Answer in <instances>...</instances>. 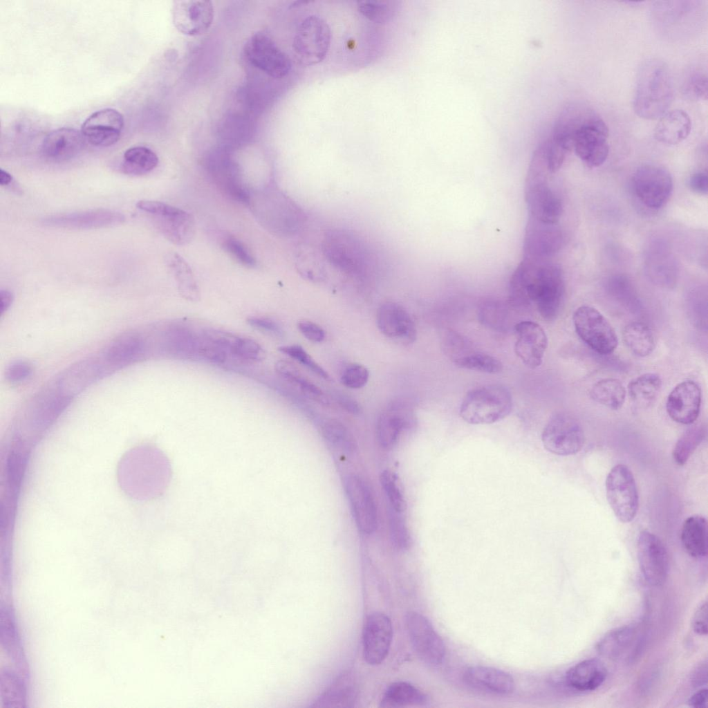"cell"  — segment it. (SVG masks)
I'll use <instances>...</instances> for the list:
<instances>
[{
	"mask_svg": "<svg viewBox=\"0 0 708 708\" xmlns=\"http://www.w3.org/2000/svg\"><path fill=\"white\" fill-rule=\"evenodd\" d=\"M124 219L120 212L100 209L50 216L45 218L43 223L53 227L89 229L115 225L122 223Z\"/></svg>",
	"mask_w": 708,
	"mask_h": 708,
	"instance_id": "cell-26",
	"label": "cell"
},
{
	"mask_svg": "<svg viewBox=\"0 0 708 708\" xmlns=\"http://www.w3.org/2000/svg\"><path fill=\"white\" fill-rule=\"evenodd\" d=\"M644 641L636 625L616 628L605 634L597 642V651L613 661H631L636 658Z\"/></svg>",
	"mask_w": 708,
	"mask_h": 708,
	"instance_id": "cell-19",
	"label": "cell"
},
{
	"mask_svg": "<svg viewBox=\"0 0 708 708\" xmlns=\"http://www.w3.org/2000/svg\"><path fill=\"white\" fill-rule=\"evenodd\" d=\"M690 189L700 194H706L708 190V177L706 173L700 171L693 174L689 180Z\"/></svg>",
	"mask_w": 708,
	"mask_h": 708,
	"instance_id": "cell-59",
	"label": "cell"
},
{
	"mask_svg": "<svg viewBox=\"0 0 708 708\" xmlns=\"http://www.w3.org/2000/svg\"><path fill=\"white\" fill-rule=\"evenodd\" d=\"M158 163L157 155L145 147H133L124 153L121 165L122 171L130 176H142L156 167Z\"/></svg>",
	"mask_w": 708,
	"mask_h": 708,
	"instance_id": "cell-40",
	"label": "cell"
},
{
	"mask_svg": "<svg viewBox=\"0 0 708 708\" xmlns=\"http://www.w3.org/2000/svg\"><path fill=\"white\" fill-rule=\"evenodd\" d=\"M622 337L628 348L638 357L649 355L655 348L653 333L644 322H632L628 324L623 330Z\"/></svg>",
	"mask_w": 708,
	"mask_h": 708,
	"instance_id": "cell-38",
	"label": "cell"
},
{
	"mask_svg": "<svg viewBox=\"0 0 708 708\" xmlns=\"http://www.w3.org/2000/svg\"><path fill=\"white\" fill-rule=\"evenodd\" d=\"M552 136L569 144L590 169L602 165L608 156V127L594 110L584 104H572L564 109Z\"/></svg>",
	"mask_w": 708,
	"mask_h": 708,
	"instance_id": "cell-2",
	"label": "cell"
},
{
	"mask_svg": "<svg viewBox=\"0 0 708 708\" xmlns=\"http://www.w3.org/2000/svg\"><path fill=\"white\" fill-rule=\"evenodd\" d=\"M429 702L427 696L422 691L406 682L392 683L385 691L380 706L382 707H403L425 706Z\"/></svg>",
	"mask_w": 708,
	"mask_h": 708,
	"instance_id": "cell-35",
	"label": "cell"
},
{
	"mask_svg": "<svg viewBox=\"0 0 708 708\" xmlns=\"http://www.w3.org/2000/svg\"><path fill=\"white\" fill-rule=\"evenodd\" d=\"M414 421L411 410L401 404H395L380 415L376 425V434L380 445L391 447L397 440L401 431L410 427Z\"/></svg>",
	"mask_w": 708,
	"mask_h": 708,
	"instance_id": "cell-29",
	"label": "cell"
},
{
	"mask_svg": "<svg viewBox=\"0 0 708 708\" xmlns=\"http://www.w3.org/2000/svg\"><path fill=\"white\" fill-rule=\"evenodd\" d=\"M145 344L136 332H127L116 337L102 354L111 371L129 365L142 358Z\"/></svg>",
	"mask_w": 708,
	"mask_h": 708,
	"instance_id": "cell-27",
	"label": "cell"
},
{
	"mask_svg": "<svg viewBox=\"0 0 708 708\" xmlns=\"http://www.w3.org/2000/svg\"><path fill=\"white\" fill-rule=\"evenodd\" d=\"M590 398L612 410H618L624 404L626 389L615 378H604L595 383L590 390Z\"/></svg>",
	"mask_w": 708,
	"mask_h": 708,
	"instance_id": "cell-39",
	"label": "cell"
},
{
	"mask_svg": "<svg viewBox=\"0 0 708 708\" xmlns=\"http://www.w3.org/2000/svg\"><path fill=\"white\" fill-rule=\"evenodd\" d=\"M633 192L640 201L650 209H659L669 200L673 190V179L663 167L646 165L638 168L632 177Z\"/></svg>",
	"mask_w": 708,
	"mask_h": 708,
	"instance_id": "cell-12",
	"label": "cell"
},
{
	"mask_svg": "<svg viewBox=\"0 0 708 708\" xmlns=\"http://www.w3.org/2000/svg\"><path fill=\"white\" fill-rule=\"evenodd\" d=\"M662 388L660 377L653 373H644L631 380L627 386L633 403L639 408H648L657 400Z\"/></svg>",
	"mask_w": 708,
	"mask_h": 708,
	"instance_id": "cell-37",
	"label": "cell"
},
{
	"mask_svg": "<svg viewBox=\"0 0 708 708\" xmlns=\"http://www.w3.org/2000/svg\"><path fill=\"white\" fill-rule=\"evenodd\" d=\"M247 322L252 327L273 335L281 336L283 330L274 320L261 317H250Z\"/></svg>",
	"mask_w": 708,
	"mask_h": 708,
	"instance_id": "cell-56",
	"label": "cell"
},
{
	"mask_svg": "<svg viewBox=\"0 0 708 708\" xmlns=\"http://www.w3.org/2000/svg\"><path fill=\"white\" fill-rule=\"evenodd\" d=\"M13 300L12 294L7 290L0 291V310L3 313L10 306Z\"/></svg>",
	"mask_w": 708,
	"mask_h": 708,
	"instance_id": "cell-61",
	"label": "cell"
},
{
	"mask_svg": "<svg viewBox=\"0 0 708 708\" xmlns=\"http://www.w3.org/2000/svg\"><path fill=\"white\" fill-rule=\"evenodd\" d=\"M172 20L176 28L189 36L205 33L214 19V6L209 1L177 0L173 2Z\"/></svg>",
	"mask_w": 708,
	"mask_h": 708,
	"instance_id": "cell-17",
	"label": "cell"
},
{
	"mask_svg": "<svg viewBox=\"0 0 708 708\" xmlns=\"http://www.w3.org/2000/svg\"><path fill=\"white\" fill-rule=\"evenodd\" d=\"M390 2L377 0H364L357 2V10L365 18L375 23L384 24L392 19L394 9Z\"/></svg>",
	"mask_w": 708,
	"mask_h": 708,
	"instance_id": "cell-46",
	"label": "cell"
},
{
	"mask_svg": "<svg viewBox=\"0 0 708 708\" xmlns=\"http://www.w3.org/2000/svg\"><path fill=\"white\" fill-rule=\"evenodd\" d=\"M124 127L123 115L114 109H104L92 113L82 125L81 131L88 142L97 147L116 143Z\"/></svg>",
	"mask_w": 708,
	"mask_h": 708,
	"instance_id": "cell-21",
	"label": "cell"
},
{
	"mask_svg": "<svg viewBox=\"0 0 708 708\" xmlns=\"http://www.w3.org/2000/svg\"><path fill=\"white\" fill-rule=\"evenodd\" d=\"M541 441L549 452L559 456H570L581 449L585 436L577 419L566 413H557L544 427Z\"/></svg>",
	"mask_w": 708,
	"mask_h": 708,
	"instance_id": "cell-10",
	"label": "cell"
},
{
	"mask_svg": "<svg viewBox=\"0 0 708 708\" xmlns=\"http://www.w3.org/2000/svg\"><path fill=\"white\" fill-rule=\"evenodd\" d=\"M244 54L252 65L273 78L286 77L292 68L289 57L272 39L262 32L252 35L248 39Z\"/></svg>",
	"mask_w": 708,
	"mask_h": 708,
	"instance_id": "cell-11",
	"label": "cell"
},
{
	"mask_svg": "<svg viewBox=\"0 0 708 708\" xmlns=\"http://www.w3.org/2000/svg\"><path fill=\"white\" fill-rule=\"evenodd\" d=\"M527 181L526 198L530 218L546 224L556 223L562 212L559 198L531 170H529Z\"/></svg>",
	"mask_w": 708,
	"mask_h": 708,
	"instance_id": "cell-18",
	"label": "cell"
},
{
	"mask_svg": "<svg viewBox=\"0 0 708 708\" xmlns=\"http://www.w3.org/2000/svg\"><path fill=\"white\" fill-rule=\"evenodd\" d=\"M400 512L390 508L388 512L391 539L395 546L401 550L408 548L410 537Z\"/></svg>",
	"mask_w": 708,
	"mask_h": 708,
	"instance_id": "cell-50",
	"label": "cell"
},
{
	"mask_svg": "<svg viewBox=\"0 0 708 708\" xmlns=\"http://www.w3.org/2000/svg\"><path fill=\"white\" fill-rule=\"evenodd\" d=\"M514 352L528 368L539 366L548 346V337L542 327L532 321H521L514 326Z\"/></svg>",
	"mask_w": 708,
	"mask_h": 708,
	"instance_id": "cell-22",
	"label": "cell"
},
{
	"mask_svg": "<svg viewBox=\"0 0 708 708\" xmlns=\"http://www.w3.org/2000/svg\"><path fill=\"white\" fill-rule=\"evenodd\" d=\"M136 207L155 218L159 230L173 244L185 245L192 241L196 231L195 221L189 212L156 201L141 200Z\"/></svg>",
	"mask_w": 708,
	"mask_h": 708,
	"instance_id": "cell-6",
	"label": "cell"
},
{
	"mask_svg": "<svg viewBox=\"0 0 708 708\" xmlns=\"http://www.w3.org/2000/svg\"><path fill=\"white\" fill-rule=\"evenodd\" d=\"M392 637V623L386 615L375 612L368 615L362 633L364 660L370 665L382 663L388 655Z\"/></svg>",
	"mask_w": 708,
	"mask_h": 708,
	"instance_id": "cell-15",
	"label": "cell"
},
{
	"mask_svg": "<svg viewBox=\"0 0 708 708\" xmlns=\"http://www.w3.org/2000/svg\"><path fill=\"white\" fill-rule=\"evenodd\" d=\"M344 487L358 529L364 534L374 532L378 514L369 485L359 476L349 475L345 478Z\"/></svg>",
	"mask_w": 708,
	"mask_h": 708,
	"instance_id": "cell-16",
	"label": "cell"
},
{
	"mask_svg": "<svg viewBox=\"0 0 708 708\" xmlns=\"http://www.w3.org/2000/svg\"><path fill=\"white\" fill-rule=\"evenodd\" d=\"M81 131L63 127L49 132L41 145L43 155L55 162H63L76 157L85 145Z\"/></svg>",
	"mask_w": 708,
	"mask_h": 708,
	"instance_id": "cell-25",
	"label": "cell"
},
{
	"mask_svg": "<svg viewBox=\"0 0 708 708\" xmlns=\"http://www.w3.org/2000/svg\"><path fill=\"white\" fill-rule=\"evenodd\" d=\"M323 252L329 262L342 272L360 276L367 271L370 256L364 243L355 235L343 230H332L325 235Z\"/></svg>",
	"mask_w": 708,
	"mask_h": 708,
	"instance_id": "cell-5",
	"label": "cell"
},
{
	"mask_svg": "<svg viewBox=\"0 0 708 708\" xmlns=\"http://www.w3.org/2000/svg\"><path fill=\"white\" fill-rule=\"evenodd\" d=\"M381 484L387 496L391 507L401 512L404 506L402 494L397 485L396 477L389 471H384L380 477Z\"/></svg>",
	"mask_w": 708,
	"mask_h": 708,
	"instance_id": "cell-52",
	"label": "cell"
},
{
	"mask_svg": "<svg viewBox=\"0 0 708 708\" xmlns=\"http://www.w3.org/2000/svg\"><path fill=\"white\" fill-rule=\"evenodd\" d=\"M697 685H702L707 682V664L705 663L700 666L694 675V679Z\"/></svg>",
	"mask_w": 708,
	"mask_h": 708,
	"instance_id": "cell-62",
	"label": "cell"
},
{
	"mask_svg": "<svg viewBox=\"0 0 708 708\" xmlns=\"http://www.w3.org/2000/svg\"><path fill=\"white\" fill-rule=\"evenodd\" d=\"M331 42V30L327 22L317 15H309L297 27L292 47L300 62L313 66L326 57Z\"/></svg>",
	"mask_w": 708,
	"mask_h": 708,
	"instance_id": "cell-7",
	"label": "cell"
},
{
	"mask_svg": "<svg viewBox=\"0 0 708 708\" xmlns=\"http://www.w3.org/2000/svg\"><path fill=\"white\" fill-rule=\"evenodd\" d=\"M333 397L337 403L346 411L352 414H359L361 413L362 409L359 403L348 395L336 392Z\"/></svg>",
	"mask_w": 708,
	"mask_h": 708,
	"instance_id": "cell-58",
	"label": "cell"
},
{
	"mask_svg": "<svg viewBox=\"0 0 708 708\" xmlns=\"http://www.w3.org/2000/svg\"><path fill=\"white\" fill-rule=\"evenodd\" d=\"M646 271L657 283L670 286L677 277V266L672 254L665 248L658 246L651 250L646 257Z\"/></svg>",
	"mask_w": 708,
	"mask_h": 708,
	"instance_id": "cell-34",
	"label": "cell"
},
{
	"mask_svg": "<svg viewBox=\"0 0 708 708\" xmlns=\"http://www.w3.org/2000/svg\"><path fill=\"white\" fill-rule=\"evenodd\" d=\"M279 351L305 366L319 377L329 380L328 373L318 364L311 355L300 345L292 344L279 347Z\"/></svg>",
	"mask_w": 708,
	"mask_h": 708,
	"instance_id": "cell-48",
	"label": "cell"
},
{
	"mask_svg": "<svg viewBox=\"0 0 708 708\" xmlns=\"http://www.w3.org/2000/svg\"><path fill=\"white\" fill-rule=\"evenodd\" d=\"M707 76L696 70L686 77L682 84V92L686 97L692 100L707 99Z\"/></svg>",
	"mask_w": 708,
	"mask_h": 708,
	"instance_id": "cell-47",
	"label": "cell"
},
{
	"mask_svg": "<svg viewBox=\"0 0 708 708\" xmlns=\"http://www.w3.org/2000/svg\"><path fill=\"white\" fill-rule=\"evenodd\" d=\"M692 627L695 633L700 635L707 634V603H702L696 609L693 619Z\"/></svg>",
	"mask_w": 708,
	"mask_h": 708,
	"instance_id": "cell-57",
	"label": "cell"
},
{
	"mask_svg": "<svg viewBox=\"0 0 708 708\" xmlns=\"http://www.w3.org/2000/svg\"><path fill=\"white\" fill-rule=\"evenodd\" d=\"M357 696V684L353 673L346 671L339 676L312 707H353Z\"/></svg>",
	"mask_w": 708,
	"mask_h": 708,
	"instance_id": "cell-31",
	"label": "cell"
},
{
	"mask_svg": "<svg viewBox=\"0 0 708 708\" xmlns=\"http://www.w3.org/2000/svg\"><path fill=\"white\" fill-rule=\"evenodd\" d=\"M166 263L176 279L179 294L187 300L198 301L200 299L199 288L187 261L178 254L171 252L167 255Z\"/></svg>",
	"mask_w": 708,
	"mask_h": 708,
	"instance_id": "cell-36",
	"label": "cell"
},
{
	"mask_svg": "<svg viewBox=\"0 0 708 708\" xmlns=\"http://www.w3.org/2000/svg\"><path fill=\"white\" fill-rule=\"evenodd\" d=\"M607 676L604 663L596 658L584 660L570 668L565 676L568 687L581 691H593L600 687Z\"/></svg>",
	"mask_w": 708,
	"mask_h": 708,
	"instance_id": "cell-30",
	"label": "cell"
},
{
	"mask_svg": "<svg viewBox=\"0 0 708 708\" xmlns=\"http://www.w3.org/2000/svg\"><path fill=\"white\" fill-rule=\"evenodd\" d=\"M637 558L641 572L652 586H660L669 572V556L662 541L655 534L644 530L637 539Z\"/></svg>",
	"mask_w": 708,
	"mask_h": 708,
	"instance_id": "cell-14",
	"label": "cell"
},
{
	"mask_svg": "<svg viewBox=\"0 0 708 708\" xmlns=\"http://www.w3.org/2000/svg\"><path fill=\"white\" fill-rule=\"evenodd\" d=\"M24 686L15 674L6 671L1 676V693L4 702L11 707L22 706L24 700Z\"/></svg>",
	"mask_w": 708,
	"mask_h": 708,
	"instance_id": "cell-49",
	"label": "cell"
},
{
	"mask_svg": "<svg viewBox=\"0 0 708 708\" xmlns=\"http://www.w3.org/2000/svg\"><path fill=\"white\" fill-rule=\"evenodd\" d=\"M12 180V176L8 171L1 169L0 170V185L1 186H6L9 185Z\"/></svg>",
	"mask_w": 708,
	"mask_h": 708,
	"instance_id": "cell-63",
	"label": "cell"
},
{
	"mask_svg": "<svg viewBox=\"0 0 708 708\" xmlns=\"http://www.w3.org/2000/svg\"><path fill=\"white\" fill-rule=\"evenodd\" d=\"M465 682L474 689L496 694H508L515 687L512 676L493 667L474 666L463 674Z\"/></svg>",
	"mask_w": 708,
	"mask_h": 708,
	"instance_id": "cell-28",
	"label": "cell"
},
{
	"mask_svg": "<svg viewBox=\"0 0 708 708\" xmlns=\"http://www.w3.org/2000/svg\"><path fill=\"white\" fill-rule=\"evenodd\" d=\"M702 400L701 389L693 380L678 384L669 394L666 409L670 418L676 422L689 425L697 419Z\"/></svg>",
	"mask_w": 708,
	"mask_h": 708,
	"instance_id": "cell-24",
	"label": "cell"
},
{
	"mask_svg": "<svg viewBox=\"0 0 708 708\" xmlns=\"http://www.w3.org/2000/svg\"><path fill=\"white\" fill-rule=\"evenodd\" d=\"M224 250L240 264L247 268L256 266V260L247 247L232 236H227L223 241Z\"/></svg>",
	"mask_w": 708,
	"mask_h": 708,
	"instance_id": "cell-51",
	"label": "cell"
},
{
	"mask_svg": "<svg viewBox=\"0 0 708 708\" xmlns=\"http://www.w3.org/2000/svg\"><path fill=\"white\" fill-rule=\"evenodd\" d=\"M452 360L457 366L472 371L496 374L503 370V364L499 359L474 351L467 350Z\"/></svg>",
	"mask_w": 708,
	"mask_h": 708,
	"instance_id": "cell-42",
	"label": "cell"
},
{
	"mask_svg": "<svg viewBox=\"0 0 708 708\" xmlns=\"http://www.w3.org/2000/svg\"><path fill=\"white\" fill-rule=\"evenodd\" d=\"M32 373V365L27 361L18 360L8 365L6 371V378L10 382L19 383L28 380Z\"/></svg>",
	"mask_w": 708,
	"mask_h": 708,
	"instance_id": "cell-54",
	"label": "cell"
},
{
	"mask_svg": "<svg viewBox=\"0 0 708 708\" xmlns=\"http://www.w3.org/2000/svg\"><path fill=\"white\" fill-rule=\"evenodd\" d=\"M685 551L694 558L707 553V520L700 515H693L684 522L680 536Z\"/></svg>",
	"mask_w": 708,
	"mask_h": 708,
	"instance_id": "cell-33",
	"label": "cell"
},
{
	"mask_svg": "<svg viewBox=\"0 0 708 708\" xmlns=\"http://www.w3.org/2000/svg\"><path fill=\"white\" fill-rule=\"evenodd\" d=\"M705 429L702 426H693L687 429L679 438L673 450V458L678 465H683L702 441Z\"/></svg>",
	"mask_w": 708,
	"mask_h": 708,
	"instance_id": "cell-44",
	"label": "cell"
},
{
	"mask_svg": "<svg viewBox=\"0 0 708 708\" xmlns=\"http://www.w3.org/2000/svg\"><path fill=\"white\" fill-rule=\"evenodd\" d=\"M512 409L510 392L499 384H488L470 390L463 400L459 413L467 423L487 425L507 417Z\"/></svg>",
	"mask_w": 708,
	"mask_h": 708,
	"instance_id": "cell-4",
	"label": "cell"
},
{
	"mask_svg": "<svg viewBox=\"0 0 708 708\" xmlns=\"http://www.w3.org/2000/svg\"><path fill=\"white\" fill-rule=\"evenodd\" d=\"M406 626L418 656L431 665L441 664L445 654V644L431 622L418 613L409 612L406 615Z\"/></svg>",
	"mask_w": 708,
	"mask_h": 708,
	"instance_id": "cell-13",
	"label": "cell"
},
{
	"mask_svg": "<svg viewBox=\"0 0 708 708\" xmlns=\"http://www.w3.org/2000/svg\"><path fill=\"white\" fill-rule=\"evenodd\" d=\"M376 323L380 332L393 341L409 344L416 340L417 331L413 320L398 303L382 304L377 311Z\"/></svg>",
	"mask_w": 708,
	"mask_h": 708,
	"instance_id": "cell-23",
	"label": "cell"
},
{
	"mask_svg": "<svg viewBox=\"0 0 708 708\" xmlns=\"http://www.w3.org/2000/svg\"><path fill=\"white\" fill-rule=\"evenodd\" d=\"M510 291L514 304H534L544 319L552 321L559 315L564 297L562 272L541 259L525 257L512 277Z\"/></svg>",
	"mask_w": 708,
	"mask_h": 708,
	"instance_id": "cell-1",
	"label": "cell"
},
{
	"mask_svg": "<svg viewBox=\"0 0 708 708\" xmlns=\"http://www.w3.org/2000/svg\"><path fill=\"white\" fill-rule=\"evenodd\" d=\"M324 438L332 445L350 454L356 449L355 440L348 429L335 419L324 421L321 427Z\"/></svg>",
	"mask_w": 708,
	"mask_h": 708,
	"instance_id": "cell-43",
	"label": "cell"
},
{
	"mask_svg": "<svg viewBox=\"0 0 708 708\" xmlns=\"http://www.w3.org/2000/svg\"><path fill=\"white\" fill-rule=\"evenodd\" d=\"M691 129L689 115L683 110L675 109L667 111L659 118L654 129V136L662 144L674 145L684 140Z\"/></svg>",
	"mask_w": 708,
	"mask_h": 708,
	"instance_id": "cell-32",
	"label": "cell"
},
{
	"mask_svg": "<svg viewBox=\"0 0 708 708\" xmlns=\"http://www.w3.org/2000/svg\"><path fill=\"white\" fill-rule=\"evenodd\" d=\"M225 348L233 354L250 360H262L266 352L256 341L248 337H241L228 333L225 342Z\"/></svg>",
	"mask_w": 708,
	"mask_h": 708,
	"instance_id": "cell-45",
	"label": "cell"
},
{
	"mask_svg": "<svg viewBox=\"0 0 708 708\" xmlns=\"http://www.w3.org/2000/svg\"><path fill=\"white\" fill-rule=\"evenodd\" d=\"M674 95L672 75L667 64L658 59L644 61L637 72L633 109L640 117L655 120L668 111Z\"/></svg>",
	"mask_w": 708,
	"mask_h": 708,
	"instance_id": "cell-3",
	"label": "cell"
},
{
	"mask_svg": "<svg viewBox=\"0 0 708 708\" xmlns=\"http://www.w3.org/2000/svg\"><path fill=\"white\" fill-rule=\"evenodd\" d=\"M575 331L591 349L601 355H608L616 348L617 334L608 319L596 308L581 306L572 317Z\"/></svg>",
	"mask_w": 708,
	"mask_h": 708,
	"instance_id": "cell-8",
	"label": "cell"
},
{
	"mask_svg": "<svg viewBox=\"0 0 708 708\" xmlns=\"http://www.w3.org/2000/svg\"><path fill=\"white\" fill-rule=\"evenodd\" d=\"M275 369L285 380L299 386L306 396L319 403L328 404V400L322 391L307 379L292 362L279 360L275 364Z\"/></svg>",
	"mask_w": 708,
	"mask_h": 708,
	"instance_id": "cell-41",
	"label": "cell"
},
{
	"mask_svg": "<svg viewBox=\"0 0 708 708\" xmlns=\"http://www.w3.org/2000/svg\"><path fill=\"white\" fill-rule=\"evenodd\" d=\"M297 328L301 334L309 341L319 343L325 339L326 333L324 330L316 323L302 320L298 322Z\"/></svg>",
	"mask_w": 708,
	"mask_h": 708,
	"instance_id": "cell-55",
	"label": "cell"
},
{
	"mask_svg": "<svg viewBox=\"0 0 708 708\" xmlns=\"http://www.w3.org/2000/svg\"><path fill=\"white\" fill-rule=\"evenodd\" d=\"M688 704L694 708H705L707 705V689H699L690 697Z\"/></svg>",
	"mask_w": 708,
	"mask_h": 708,
	"instance_id": "cell-60",
	"label": "cell"
},
{
	"mask_svg": "<svg viewBox=\"0 0 708 708\" xmlns=\"http://www.w3.org/2000/svg\"><path fill=\"white\" fill-rule=\"evenodd\" d=\"M110 372V369L101 355L72 365L60 374L53 385L64 395L73 398Z\"/></svg>",
	"mask_w": 708,
	"mask_h": 708,
	"instance_id": "cell-20",
	"label": "cell"
},
{
	"mask_svg": "<svg viewBox=\"0 0 708 708\" xmlns=\"http://www.w3.org/2000/svg\"><path fill=\"white\" fill-rule=\"evenodd\" d=\"M369 378V370L360 364L348 366L341 376L342 383L350 389H360L367 383Z\"/></svg>",
	"mask_w": 708,
	"mask_h": 708,
	"instance_id": "cell-53",
	"label": "cell"
},
{
	"mask_svg": "<svg viewBox=\"0 0 708 708\" xmlns=\"http://www.w3.org/2000/svg\"><path fill=\"white\" fill-rule=\"evenodd\" d=\"M607 501L616 517L623 523L635 516L639 498L631 470L624 464L613 467L606 480Z\"/></svg>",
	"mask_w": 708,
	"mask_h": 708,
	"instance_id": "cell-9",
	"label": "cell"
}]
</instances>
